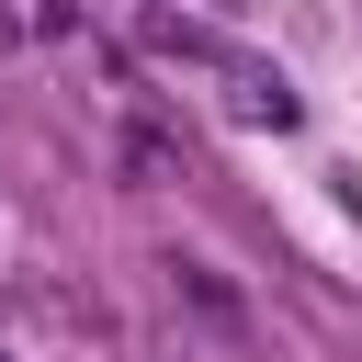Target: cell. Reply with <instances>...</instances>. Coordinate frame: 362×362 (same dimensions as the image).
Segmentation results:
<instances>
[{"mask_svg":"<svg viewBox=\"0 0 362 362\" xmlns=\"http://www.w3.org/2000/svg\"><path fill=\"white\" fill-rule=\"evenodd\" d=\"M226 102H238L249 124H294V90H283L272 68H238V57H226Z\"/></svg>","mask_w":362,"mask_h":362,"instance_id":"6da1fadb","label":"cell"},{"mask_svg":"<svg viewBox=\"0 0 362 362\" xmlns=\"http://www.w3.org/2000/svg\"><path fill=\"white\" fill-rule=\"evenodd\" d=\"M0 362H11V339H0Z\"/></svg>","mask_w":362,"mask_h":362,"instance_id":"7a4b0ae2","label":"cell"}]
</instances>
